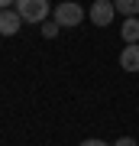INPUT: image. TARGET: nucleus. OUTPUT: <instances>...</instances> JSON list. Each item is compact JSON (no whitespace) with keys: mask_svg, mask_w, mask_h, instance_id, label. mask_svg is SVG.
<instances>
[{"mask_svg":"<svg viewBox=\"0 0 139 146\" xmlns=\"http://www.w3.org/2000/svg\"><path fill=\"white\" fill-rule=\"evenodd\" d=\"M81 20H84V10L78 3H71V0L55 7V23H58V26H78Z\"/></svg>","mask_w":139,"mask_h":146,"instance_id":"f03ea898","label":"nucleus"},{"mask_svg":"<svg viewBox=\"0 0 139 146\" xmlns=\"http://www.w3.org/2000/svg\"><path fill=\"white\" fill-rule=\"evenodd\" d=\"M23 26V16L16 13V7H10V10H0V36H16Z\"/></svg>","mask_w":139,"mask_h":146,"instance_id":"20e7f679","label":"nucleus"},{"mask_svg":"<svg viewBox=\"0 0 139 146\" xmlns=\"http://www.w3.org/2000/svg\"><path fill=\"white\" fill-rule=\"evenodd\" d=\"M113 13H117L113 0H94L91 3V23L94 26H110L113 23Z\"/></svg>","mask_w":139,"mask_h":146,"instance_id":"7ed1b4c3","label":"nucleus"},{"mask_svg":"<svg viewBox=\"0 0 139 146\" xmlns=\"http://www.w3.org/2000/svg\"><path fill=\"white\" fill-rule=\"evenodd\" d=\"M113 7L123 16H139V0H113Z\"/></svg>","mask_w":139,"mask_h":146,"instance_id":"0eeeda50","label":"nucleus"},{"mask_svg":"<svg viewBox=\"0 0 139 146\" xmlns=\"http://www.w3.org/2000/svg\"><path fill=\"white\" fill-rule=\"evenodd\" d=\"M120 36H123V42H139V20L136 16H126V23L120 26Z\"/></svg>","mask_w":139,"mask_h":146,"instance_id":"423d86ee","label":"nucleus"},{"mask_svg":"<svg viewBox=\"0 0 139 146\" xmlns=\"http://www.w3.org/2000/svg\"><path fill=\"white\" fill-rule=\"evenodd\" d=\"M58 29H62V26H58V23H42V36H45V39L58 36Z\"/></svg>","mask_w":139,"mask_h":146,"instance_id":"6e6552de","label":"nucleus"},{"mask_svg":"<svg viewBox=\"0 0 139 146\" xmlns=\"http://www.w3.org/2000/svg\"><path fill=\"white\" fill-rule=\"evenodd\" d=\"M81 146H107V143H103V140H84Z\"/></svg>","mask_w":139,"mask_h":146,"instance_id":"9d476101","label":"nucleus"},{"mask_svg":"<svg viewBox=\"0 0 139 146\" xmlns=\"http://www.w3.org/2000/svg\"><path fill=\"white\" fill-rule=\"evenodd\" d=\"M16 13L23 16V23H45L49 0H16Z\"/></svg>","mask_w":139,"mask_h":146,"instance_id":"f257e3e1","label":"nucleus"},{"mask_svg":"<svg viewBox=\"0 0 139 146\" xmlns=\"http://www.w3.org/2000/svg\"><path fill=\"white\" fill-rule=\"evenodd\" d=\"M113 146H136V140H133V136H120Z\"/></svg>","mask_w":139,"mask_h":146,"instance_id":"1a4fd4ad","label":"nucleus"},{"mask_svg":"<svg viewBox=\"0 0 139 146\" xmlns=\"http://www.w3.org/2000/svg\"><path fill=\"white\" fill-rule=\"evenodd\" d=\"M120 65L126 72H139V42H126V49L120 52Z\"/></svg>","mask_w":139,"mask_h":146,"instance_id":"39448f33","label":"nucleus"},{"mask_svg":"<svg viewBox=\"0 0 139 146\" xmlns=\"http://www.w3.org/2000/svg\"><path fill=\"white\" fill-rule=\"evenodd\" d=\"M13 3H16V0H0V10H10Z\"/></svg>","mask_w":139,"mask_h":146,"instance_id":"9b49d317","label":"nucleus"}]
</instances>
